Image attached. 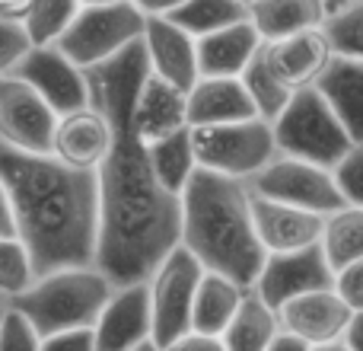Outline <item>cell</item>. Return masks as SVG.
<instances>
[{"mask_svg":"<svg viewBox=\"0 0 363 351\" xmlns=\"http://www.w3.org/2000/svg\"><path fill=\"white\" fill-rule=\"evenodd\" d=\"M328 19L325 0H252L249 23L258 29L262 42H277L303 29H319Z\"/></svg>","mask_w":363,"mask_h":351,"instance_id":"603a6c76","label":"cell"},{"mask_svg":"<svg viewBox=\"0 0 363 351\" xmlns=\"http://www.w3.org/2000/svg\"><path fill=\"white\" fill-rule=\"evenodd\" d=\"M144 23L147 16L131 0L102 4V6H80L74 23L67 26V32L55 45L74 64L89 70L118 58L131 45H138L144 38Z\"/></svg>","mask_w":363,"mask_h":351,"instance_id":"8992f818","label":"cell"},{"mask_svg":"<svg viewBox=\"0 0 363 351\" xmlns=\"http://www.w3.org/2000/svg\"><path fill=\"white\" fill-rule=\"evenodd\" d=\"M242 83H245V90H249V99H252V106H255L258 119H264V122H274L277 115L287 109L290 96H294L274 74H271V68L264 64L262 48H258V55L252 58L249 68L242 70Z\"/></svg>","mask_w":363,"mask_h":351,"instance_id":"f1b7e54d","label":"cell"},{"mask_svg":"<svg viewBox=\"0 0 363 351\" xmlns=\"http://www.w3.org/2000/svg\"><path fill=\"white\" fill-rule=\"evenodd\" d=\"M332 288L338 291V297L354 310V313H363V259L335 271Z\"/></svg>","mask_w":363,"mask_h":351,"instance_id":"d590c367","label":"cell"},{"mask_svg":"<svg viewBox=\"0 0 363 351\" xmlns=\"http://www.w3.org/2000/svg\"><path fill=\"white\" fill-rule=\"evenodd\" d=\"M16 77H23L57 115L89 106L86 70L70 61L57 45H32V51L19 61Z\"/></svg>","mask_w":363,"mask_h":351,"instance_id":"7c38bea8","label":"cell"},{"mask_svg":"<svg viewBox=\"0 0 363 351\" xmlns=\"http://www.w3.org/2000/svg\"><path fill=\"white\" fill-rule=\"evenodd\" d=\"M277 320H281V333L315 348L345 339L347 326L354 320V310L341 301L335 288H315L284 303L277 310Z\"/></svg>","mask_w":363,"mask_h":351,"instance_id":"4fadbf2b","label":"cell"},{"mask_svg":"<svg viewBox=\"0 0 363 351\" xmlns=\"http://www.w3.org/2000/svg\"><path fill=\"white\" fill-rule=\"evenodd\" d=\"M147 157H150V166H153V173H157L160 185L182 198L185 185L191 182V176L198 173L191 128H182V131H172V134H166V138L147 144Z\"/></svg>","mask_w":363,"mask_h":351,"instance_id":"484cf974","label":"cell"},{"mask_svg":"<svg viewBox=\"0 0 363 351\" xmlns=\"http://www.w3.org/2000/svg\"><path fill=\"white\" fill-rule=\"evenodd\" d=\"M131 125L144 144H153L166 134L188 128V93L166 83L163 77L150 74L147 68V77L140 80L131 102Z\"/></svg>","mask_w":363,"mask_h":351,"instance_id":"d6986e66","label":"cell"},{"mask_svg":"<svg viewBox=\"0 0 363 351\" xmlns=\"http://www.w3.org/2000/svg\"><path fill=\"white\" fill-rule=\"evenodd\" d=\"M108 147H112V122L99 106L89 102L83 109L57 115L51 153L61 163L74 166V170L96 173L99 163L106 160Z\"/></svg>","mask_w":363,"mask_h":351,"instance_id":"e0dca14e","label":"cell"},{"mask_svg":"<svg viewBox=\"0 0 363 351\" xmlns=\"http://www.w3.org/2000/svg\"><path fill=\"white\" fill-rule=\"evenodd\" d=\"M131 351H163V345H157L153 339H147V342H140L138 348H131Z\"/></svg>","mask_w":363,"mask_h":351,"instance_id":"bcb514c9","label":"cell"},{"mask_svg":"<svg viewBox=\"0 0 363 351\" xmlns=\"http://www.w3.org/2000/svg\"><path fill=\"white\" fill-rule=\"evenodd\" d=\"M309 351H351L345 345V339H338V342H328V345H315V348H309Z\"/></svg>","mask_w":363,"mask_h":351,"instance_id":"ee69618b","label":"cell"},{"mask_svg":"<svg viewBox=\"0 0 363 351\" xmlns=\"http://www.w3.org/2000/svg\"><path fill=\"white\" fill-rule=\"evenodd\" d=\"M252 217H255V233L264 252H294L315 246L322 239V227H325V214L284 205V201L264 198L255 192H252Z\"/></svg>","mask_w":363,"mask_h":351,"instance_id":"ac0fdd59","label":"cell"},{"mask_svg":"<svg viewBox=\"0 0 363 351\" xmlns=\"http://www.w3.org/2000/svg\"><path fill=\"white\" fill-rule=\"evenodd\" d=\"M245 291L239 281L217 271L201 275L198 291H194V307H191V329L204 335H223V329L230 326V320L236 316L239 303H242Z\"/></svg>","mask_w":363,"mask_h":351,"instance_id":"cb8c5ba5","label":"cell"},{"mask_svg":"<svg viewBox=\"0 0 363 351\" xmlns=\"http://www.w3.org/2000/svg\"><path fill=\"white\" fill-rule=\"evenodd\" d=\"M255 115L242 77H198L188 90V128L230 125Z\"/></svg>","mask_w":363,"mask_h":351,"instance_id":"ffe728a7","label":"cell"},{"mask_svg":"<svg viewBox=\"0 0 363 351\" xmlns=\"http://www.w3.org/2000/svg\"><path fill=\"white\" fill-rule=\"evenodd\" d=\"M131 4L138 6L144 16H172L185 0H131Z\"/></svg>","mask_w":363,"mask_h":351,"instance_id":"ab89813d","label":"cell"},{"mask_svg":"<svg viewBox=\"0 0 363 351\" xmlns=\"http://www.w3.org/2000/svg\"><path fill=\"white\" fill-rule=\"evenodd\" d=\"M345 345L351 351H363V313H354L351 326L345 333Z\"/></svg>","mask_w":363,"mask_h":351,"instance_id":"60d3db41","label":"cell"},{"mask_svg":"<svg viewBox=\"0 0 363 351\" xmlns=\"http://www.w3.org/2000/svg\"><path fill=\"white\" fill-rule=\"evenodd\" d=\"M332 173H335V182H338V192L345 198V205L363 207V144H354L347 151V157Z\"/></svg>","mask_w":363,"mask_h":351,"instance_id":"e575fe53","label":"cell"},{"mask_svg":"<svg viewBox=\"0 0 363 351\" xmlns=\"http://www.w3.org/2000/svg\"><path fill=\"white\" fill-rule=\"evenodd\" d=\"M102 4H121V0H80V6H102Z\"/></svg>","mask_w":363,"mask_h":351,"instance_id":"7dc6e473","label":"cell"},{"mask_svg":"<svg viewBox=\"0 0 363 351\" xmlns=\"http://www.w3.org/2000/svg\"><path fill=\"white\" fill-rule=\"evenodd\" d=\"M245 185L255 195H264V198L284 201V205H294V207H306V211H315V214H332L338 207H345V198H341L332 170L300 157H287L281 151Z\"/></svg>","mask_w":363,"mask_h":351,"instance_id":"9c48e42d","label":"cell"},{"mask_svg":"<svg viewBox=\"0 0 363 351\" xmlns=\"http://www.w3.org/2000/svg\"><path fill=\"white\" fill-rule=\"evenodd\" d=\"M77 13H80V0H32V6L23 16V26L32 45H55L74 23Z\"/></svg>","mask_w":363,"mask_h":351,"instance_id":"f546056e","label":"cell"},{"mask_svg":"<svg viewBox=\"0 0 363 351\" xmlns=\"http://www.w3.org/2000/svg\"><path fill=\"white\" fill-rule=\"evenodd\" d=\"M0 237H16V217H13V201L6 192V182L0 179Z\"/></svg>","mask_w":363,"mask_h":351,"instance_id":"f35d334b","label":"cell"},{"mask_svg":"<svg viewBox=\"0 0 363 351\" xmlns=\"http://www.w3.org/2000/svg\"><path fill=\"white\" fill-rule=\"evenodd\" d=\"M239 4H245V6H249V4H252V0H239Z\"/></svg>","mask_w":363,"mask_h":351,"instance_id":"681fc988","label":"cell"},{"mask_svg":"<svg viewBox=\"0 0 363 351\" xmlns=\"http://www.w3.org/2000/svg\"><path fill=\"white\" fill-rule=\"evenodd\" d=\"M0 307H10V301H6V297H4V294H0Z\"/></svg>","mask_w":363,"mask_h":351,"instance_id":"c3c4849f","label":"cell"},{"mask_svg":"<svg viewBox=\"0 0 363 351\" xmlns=\"http://www.w3.org/2000/svg\"><path fill=\"white\" fill-rule=\"evenodd\" d=\"M147 77L144 45L86 70L89 102L112 122V147L96 170L99 185V246L96 269L118 284L147 281L182 239V198L160 185L147 144L131 125V102Z\"/></svg>","mask_w":363,"mask_h":351,"instance_id":"6da1fadb","label":"cell"},{"mask_svg":"<svg viewBox=\"0 0 363 351\" xmlns=\"http://www.w3.org/2000/svg\"><path fill=\"white\" fill-rule=\"evenodd\" d=\"M57 112L16 74L0 77V144L23 153H51Z\"/></svg>","mask_w":363,"mask_h":351,"instance_id":"30bf717a","label":"cell"},{"mask_svg":"<svg viewBox=\"0 0 363 351\" xmlns=\"http://www.w3.org/2000/svg\"><path fill=\"white\" fill-rule=\"evenodd\" d=\"M112 291L115 284L96 265H70L38 275L29 291L13 297L10 307L32 323L38 339H45L67 329H93Z\"/></svg>","mask_w":363,"mask_h":351,"instance_id":"277c9868","label":"cell"},{"mask_svg":"<svg viewBox=\"0 0 363 351\" xmlns=\"http://www.w3.org/2000/svg\"><path fill=\"white\" fill-rule=\"evenodd\" d=\"M262 45V36L249 19L223 26L217 32H207V36L198 38L201 77H242V70L252 64V58L258 55Z\"/></svg>","mask_w":363,"mask_h":351,"instance_id":"44dd1931","label":"cell"},{"mask_svg":"<svg viewBox=\"0 0 363 351\" xmlns=\"http://www.w3.org/2000/svg\"><path fill=\"white\" fill-rule=\"evenodd\" d=\"M169 19L179 23L185 32H191L194 38H201L207 32L249 19V6L239 4V0H185Z\"/></svg>","mask_w":363,"mask_h":351,"instance_id":"83f0119b","label":"cell"},{"mask_svg":"<svg viewBox=\"0 0 363 351\" xmlns=\"http://www.w3.org/2000/svg\"><path fill=\"white\" fill-rule=\"evenodd\" d=\"M4 310H6V307H0V316H4Z\"/></svg>","mask_w":363,"mask_h":351,"instance_id":"f907efd6","label":"cell"},{"mask_svg":"<svg viewBox=\"0 0 363 351\" xmlns=\"http://www.w3.org/2000/svg\"><path fill=\"white\" fill-rule=\"evenodd\" d=\"M32 51V38L26 32L23 19L0 16V77L16 74L19 61Z\"/></svg>","mask_w":363,"mask_h":351,"instance_id":"d6a6232c","label":"cell"},{"mask_svg":"<svg viewBox=\"0 0 363 351\" xmlns=\"http://www.w3.org/2000/svg\"><path fill=\"white\" fill-rule=\"evenodd\" d=\"M163 351H226L223 345V339L220 335H204V333H185V335H179L176 342H169Z\"/></svg>","mask_w":363,"mask_h":351,"instance_id":"74e56055","label":"cell"},{"mask_svg":"<svg viewBox=\"0 0 363 351\" xmlns=\"http://www.w3.org/2000/svg\"><path fill=\"white\" fill-rule=\"evenodd\" d=\"M268 351H309V345H306V342H300V339H294V335L281 333L274 342H271Z\"/></svg>","mask_w":363,"mask_h":351,"instance_id":"b9f144b4","label":"cell"},{"mask_svg":"<svg viewBox=\"0 0 363 351\" xmlns=\"http://www.w3.org/2000/svg\"><path fill=\"white\" fill-rule=\"evenodd\" d=\"M96 351H131L140 342L153 339L150 291L147 281L118 284L106 301L99 320L93 326Z\"/></svg>","mask_w":363,"mask_h":351,"instance_id":"5bb4252c","label":"cell"},{"mask_svg":"<svg viewBox=\"0 0 363 351\" xmlns=\"http://www.w3.org/2000/svg\"><path fill=\"white\" fill-rule=\"evenodd\" d=\"M42 339L19 310L6 307L0 316V351H38Z\"/></svg>","mask_w":363,"mask_h":351,"instance_id":"836d02e7","label":"cell"},{"mask_svg":"<svg viewBox=\"0 0 363 351\" xmlns=\"http://www.w3.org/2000/svg\"><path fill=\"white\" fill-rule=\"evenodd\" d=\"M38 351H96L93 329H67V333L45 335Z\"/></svg>","mask_w":363,"mask_h":351,"instance_id":"8d00e7d4","label":"cell"},{"mask_svg":"<svg viewBox=\"0 0 363 351\" xmlns=\"http://www.w3.org/2000/svg\"><path fill=\"white\" fill-rule=\"evenodd\" d=\"M0 179L13 201L16 237L26 243L38 275L70 265H96V173L74 170L55 153H23L0 144Z\"/></svg>","mask_w":363,"mask_h":351,"instance_id":"7a4b0ae2","label":"cell"},{"mask_svg":"<svg viewBox=\"0 0 363 351\" xmlns=\"http://www.w3.org/2000/svg\"><path fill=\"white\" fill-rule=\"evenodd\" d=\"M191 141L198 170L230 176V179L239 182H249L277 153L274 128H271V122L258 119V115L245 122H230V125L191 128Z\"/></svg>","mask_w":363,"mask_h":351,"instance_id":"52a82bcc","label":"cell"},{"mask_svg":"<svg viewBox=\"0 0 363 351\" xmlns=\"http://www.w3.org/2000/svg\"><path fill=\"white\" fill-rule=\"evenodd\" d=\"M277 335H281L277 310L268 307L255 294V288H249L242 303H239L236 316L230 320V326L223 329L220 339H223L226 351H268Z\"/></svg>","mask_w":363,"mask_h":351,"instance_id":"d4e9b609","label":"cell"},{"mask_svg":"<svg viewBox=\"0 0 363 351\" xmlns=\"http://www.w3.org/2000/svg\"><path fill=\"white\" fill-rule=\"evenodd\" d=\"M32 6V0H0V16H13V19H23L26 10Z\"/></svg>","mask_w":363,"mask_h":351,"instance_id":"7bdbcfd3","label":"cell"},{"mask_svg":"<svg viewBox=\"0 0 363 351\" xmlns=\"http://www.w3.org/2000/svg\"><path fill=\"white\" fill-rule=\"evenodd\" d=\"M325 36L332 42L335 55L354 58V61H363V0L345 6V10L328 13L325 19Z\"/></svg>","mask_w":363,"mask_h":351,"instance_id":"1f68e13d","label":"cell"},{"mask_svg":"<svg viewBox=\"0 0 363 351\" xmlns=\"http://www.w3.org/2000/svg\"><path fill=\"white\" fill-rule=\"evenodd\" d=\"M271 128H274V141L281 153L319 163L325 170H335L354 147L351 134L345 131L338 115L328 109V102L322 99L315 87L296 90L287 109L271 122Z\"/></svg>","mask_w":363,"mask_h":351,"instance_id":"5b68a950","label":"cell"},{"mask_svg":"<svg viewBox=\"0 0 363 351\" xmlns=\"http://www.w3.org/2000/svg\"><path fill=\"white\" fill-rule=\"evenodd\" d=\"M264 64L271 68V74L290 90H309L319 83V77L325 74V68L332 64L335 48L328 42L325 29H303L294 36H284L277 42L262 45Z\"/></svg>","mask_w":363,"mask_h":351,"instance_id":"9a60e30c","label":"cell"},{"mask_svg":"<svg viewBox=\"0 0 363 351\" xmlns=\"http://www.w3.org/2000/svg\"><path fill=\"white\" fill-rule=\"evenodd\" d=\"M315 90L328 102V109L338 115L354 144H363V61L335 55Z\"/></svg>","mask_w":363,"mask_h":351,"instance_id":"7402d4cb","label":"cell"},{"mask_svg":"<svg viewBox=\"0 0 363 351\" xmlns=\"http://www.w3.org/2000/svg\"><path fill=\"white\" fill-rule=\"evenodd\" d=\"M325 4H328V13H335V10H345V6L357 4V0H325Z\"/></svg>","mask_w":363,"mask_h":351,"instance_id":"f6af8a7d","label":"cell"},{"mask_svg":"<svg viewBox=\"0 0 363 351\" xmlns=\"http://www.w3.org/2000/svg\"><path fill=\"white\" fill-rule=\"evenodd\" d=\"M38 278L35 262L19 237H0V294L6 301L29 291V284Z\"/></svg>","mask_w":363,"mask_h":351,"instance_id":"4dcf8cb0","label":"cell"},{"mask_svg":"<svg viewBox=\"0 0 363 351\" xmlns=\"http://www.w3.org/2000/svg\"><path fill=\"white\" fill-rule=\"evenodd\" d=\"M332 284H335V271L328 265L322 246L315 243L294 252H268L252 288L268 307L281 310L294 297L315 288H332Z\"/></svg>","mask_w":363,"mask_h":351,"instance_id":"8fae6325","label":"cell"},{"mask_svg":"<svg viewBox=\"0 0 363 351\" xmlns=\"http://www.w3.org/2000/svg\"><path fill=\"white\" fill-rule=\"evenodd\" d=\"M201 275H204V265L179 243L166 252L163 262L147 278L153 342L157 345L166 348L179 335L191 333V307H194V291H198Z\"/></svg>","mask_w":363,"mask_h":351,"instance_id":"ba28073f","label":"cell"},{"mask_svg":"<svg viewBox=\"0 0 363 351\" xmlns=\"http://www.w3.org/2000/svg\"><path fill=\"white\" fill-rule=\"evenodd\" d=\"M179 243L207 271L252 288L268 252L255 233L249 185L207 170L194 173L182 192Z\"/></svg>","mask_w":363,"mask_h":351,"instance_id":"3957f363","label":"cell"},{"mask_svg":"<svg viewBox=\"0 0 363 351\" xmlns=\"http://www.w3.org/2000/svg\"><path fill=\"white\" fill-rule=\"evenodd\" d=\"M144 58L150 74L163 77L179 90H191L201 77L198 70V38L185 32L169 16H147L144 23Z\"/></svg>","mask_w":363,"mask_h":351,"instance_id":"2e32d148","label":"cell"},{"mask_svg":"<svg viewBox=\"0 0 363 351\" xmlns=\"http://www.w3.org/2000/svg\"><path fill=\"white\" fill-rule=\"evenodd\" d=\"M319 246L325 252L332 271L345 269L351 262H360L363 259V207L345 205L338 211L325 214Z\"/></svg>","mask_w":363,"mask_h":351,"instance_id":"4316f807","label":"cell"}]
</instances>
